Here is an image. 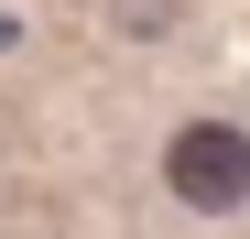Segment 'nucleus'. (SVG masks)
Returning a JSON list of instances; mask_svg holds the SVG:
<instances>
[{
  "mask_svg": "<svg viewBox=\"0 0 250 239\" xmlns=\"http://www.w3.org/2000/svg\"><path fill=\"white\" fill-rule=\"evenodd\" d=\"M163 185H174V207H196V218L250 207V131H229V120H185V131L163 141Z\"/></svg>",
  "mask_w": 250,
  "mask_h": 239,
  "instance_id": "nucleus-1",
  "label": "nucleus"
}]
</instances>
